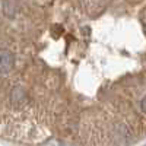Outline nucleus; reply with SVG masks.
I'll use <instances>...</instances> for the list:
<instances>
[{
    "label": "nucleus",
    "instance_id": "nucleus-1",
    "mask_svg": "<svg viewBox=\"0 0 146 146\" xmlns=\"http://www.w3.org/2000/svg\"><path fill=\"white\" fill-rule=\"evenodd\" d=\"M15 66V54L9 48H0V73H9Z\"/></svg>",
    "mask_w": 146,
    "mask_h": 146
},
{
    "label": "nucleus",
    "instance_id": "nucleus-2",
    "mask_svg": "<svg viewBox=\"0 0 146 146\" xmlns=\"http://www.w3.org/2000/svg\"><path fill=\"white\" fill-rule=\"evenodd\" d=\"M140 107H142V110L146 113V96H143V100H142V102H140Z\"/></svg>",
    "mask_w": 146,
    "mask_h": 146
}]
</instances>
